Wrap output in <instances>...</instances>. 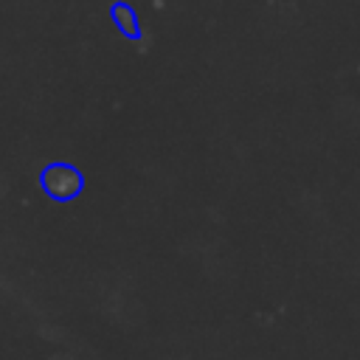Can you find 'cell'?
I'll return each instance as SVG.
<instances>
[{"mask_svg":"<svg viewBox=\"0 0 360 360\" xmlns=\"http://www.w3.org/2000/svg\"><path fill=\"white\" fill-rule=\"evenodd\" d=\"M39 186H42V191L48 197H53L59 202H68V200L79 197L84 180H82V174L73 166H68V163H51V166H45L39 172Z\"/></svg>","mask_w":360,"mask_h":360,"instance_id":"1","label":"cell"},{"mask_svg":"<svg viewBox=\"0 0 360 360\" xmlns=\"http://www.w3.org/2000/svg\"><path fill=\"white\" fill-rule=\"evenodd\" d=\"M112 20H115V25L121 28V34H124V37H129V39H138V37H141L138 17H135V11H132L129 6H124V3L112 6Z\"/></svg>","mask_w":360,"mask_h":360,"instance_id":"2","label":"cell"}]
</instances>
